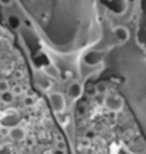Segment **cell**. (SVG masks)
<instances>
[{
    "mask_svg": "<svg viewBox=\"0 0 146 154\" xmlns=\"http://www.w3.org/2000/svg\"><path fill=\"white\" fill-rule=\"evenodd\" d=\"M49 102L51 105V109L56 114H61L65 111L66 107V102L63 94L61 93H51L49 94Z\"/></svg>",
    "mask_w": 146,
    "mask_h": 154,
    "instance_id": "cell-1",
    "label": "cell"
},
{
    "mask_svg": "<svg viewBox=\"0 0 146 154\" xmlns=\"http://www.w3.org/2000/svg\"><path fill=\"white\" fill-rule=\"evenodd\" d=\"M21 120V116L18 113V111L15 109H8L4 113V116L0 119V122L4 127H15Z\"/></svg>",
    "mask_w": 146,
    "mask_h": 154,
    "instance_id": "cell-2",
    "label": "cell"
},
{
    "mask_svg": "<svg viewBox=\"0 0 146 154\" xmlns=\"http://www.w3.org/2000/svg\"><path fill=\"white\" fill-rule=\"evenodd\" d=\"M104 105L111 112H120L123 107V98L119 95H108L104 98Z\"/></svg>",
    "mask_w": 146,
    "mask_h": 154,
    "instance_id": "cell-3",
    "label": "cell"
},
{
    "mask_svg": "<svg viewBox=\"0 0 146 154\" xmlns=\"http://www.w3.org/2000/svg\"><path fill=\"white\" fill-rule=\"evenodd\" d=\"M66 94H67V97L72 99V100L79 99L82 96V94H83V86L80 82L74 81V82H72L69 86Z\"/></svg>",
    "mask_w": 146,
    "mask_h": 154,
    "instance_id": "cell-4",
    "label": "cell"
},
{
    "mask_svg": "<svg viewBox=\"0 0 146 154\" xmlns=\"http://www.w3.org/2000/svg\"><path fill=\"white\" fill-rule=\"evenodd\" d=\"M113 34L115 35L116 40L120 44H126L128 42L130 39V32L129 30L123 26V25H118L113 29Z\"/></svg>",
    "mask_w": 146,
    "mask_h": 154,
    "instance_id": "cell-5",
    "label": "cell"
},
{
    "mask_svg": "<svg viewBox=\"0 0 146 154\" xmlns=\"http://www.w3.org/2000/svg\"><path fill=\"white\" fill-rule=\"evenodd\" d=\"M8 136L11 137V140L15 142H22L25 138V130L18 126L11 127L8 129Z\"/></svg>",
    "mask_w": 146,
    "mask_h": 154,
    "instance_id": "cell-6",
    "label": "cell"
},
{
    "mask_svg": "<svg viewBox=\"0 0 146 154\" xmlns=\"http://www.w3.org/2000/svg\"><path fill=\"white\" fill-rule=\"evenodd\" d=\"M95 55H96V51H95V50H92V51H90V53H88V54L85 56V63L88 64V65L92 66V65L98 64L99 62H102V60H103V57H104L103 51H99L96 57H95Z\"/></svg>",
    "mask_w": 146,
    "mask_h": 154,
    "instance_id": "cell-7",
    "label": "cell"
},
{
    "mask_svg": "<svg viewBox=\"0 0 146 154\" xmlns=\"http://www.w3.org/2000/svg\"><path fill=\"white\" fill-rule=\"evenodd\" d=\"M111 4H112L111 8H112L114 14L121 15L122 13H125L126 8H127L128 0H111Z\"/></svg>",
    "mask_w": 146,
    "mask_h": 154,
    "instance_id": "cell-8",
    "label": "cell"
},
{
    "mask_svg": "<svg viewBox=\"0 0 146 154\" xmlns=\"http://www.w3.org/2000/svg\"><path fill=\"white\" fill-rule=\"evenodd\" d=\"M7 23L13 30H18L22 25V20L16 14H11L7 17Z\"/></svg>",
    "mask_w": 146,
    "mask_h": 154,
    "instance_id": "cell-9",
    "label": "cell"
},
{
    "mask_svg": "<svg viewBox=\"0 0 146 154\" xmlns=\"http://www.w3.org/2000/svg\"><path fill=\"white\" fill-rule=\"evenodd\" d=\"M43 72L46 73V75L48 78L55 79V80H58L61 78V72L60 70L54 65H48L43 69Z\"/></svg>",
    "mask_w": 146,
    "mask_h": 154,
    "instance_id": "cell-10",
    "label": "cell"
},
{
    "mask_svg": "<svg viewBox=\"0 0 146 154\" xmlns=\"http://www.w3.org/2000/svg\"><path fill=\"white\" fill-rule=\"evenodd\" d=\"M14 96H15V95L8 90V91H6V93L1 94V96H0V100H1L4 104H11V103H13V100H14Z\"/></svg>",
    "mask_w": 146,
    "mask_h": 154,
    "instance_id": "cell-11",
    "label": "cell"
},
{
    "mask_svg": "<svg viewBox=\"0 0 146 154\" xmlns=\"http://www.w3.org/2000/svg\"><path fill=\"white\" fill-rule=\"evenodd\" d=\"M95 87H96V91H97V94H99V95H103V94H105V91L107 90V88H106V85H105L104 82L97 83Z\"/></svg>",
    "mask_w": 146,
    "mask_h": 154,
    "instance_id": "cell-12",
    "label": "cell"
},
{
    "mask_svg": "<svg viewBox=\"0 0 146 154\" xmlns=\"http://www.w3.org/2000/svg\"><path fill=\"white\" fill-rule=\"evenodd\" d=\"M9 90V83L7 80H0V94L6 93Z\"/></svg>",
    "mask_w": 146,
    "mask_h": 154,
    "instance_id": "cell-13",
    "label": "cell"
},
{
    "mask_svg": "<svg viewBox=\"0 0 146 154\" xmlns=\"http://www.w3.org/2000/svg\"><path fill=\"white\" fill-rule=\"evenodd\" d=\"M0 154H13V149L11 145H4L0 147Z\"/></svg>",
    "mask_w": 146,
    "mask_h": 154,
    "instance_id": "cell-14",
    "label": "cell"
},
{
    "mask_svg": "<svg viewBox=\"0 0 146 154\" xmlns=\"http://www.w3.org/2000/svg\"><path fill=\"white\" fill-rule=\"evenodd\" d=\"M23 102H24V105H26V106H31L34 103V100H33V98L31 96H26L25 98L23 99Z\"/></svg>",
    "mask_w": 146,
    "mask_h": 154,
    "instance_id": "cell-15",
    "label": "cell"
},
{
    "mask_svg": "<svg viewBox=\"0 0 146 154\" xmlns=\"http://www.w3.org/2000/svg\"><path fill=\"white\" fill-rule=\"evenodd\" d=\"M87 94H88L89 96H96V94H97V91H96V87L92 86V87H90L89 89H87Z\"/></svg>",
    "mask_w": 146,
    "mask_h": 154,
    "instance_id": "cell-16",
    "label": "cell"
},
{
    "mask_svg": "<svg viewBox=\"0 0 146 154\" xmlns=\"http://www.w3.org/2000/svg\"><path fill=\"white\" fill-rule=\"evenodd\" d=\"M22 93H23V89L20 86H16V87H14V89H13V94L14 95H20Z\"/></svg>",
    "mask_w": 146,
    "mask_h": 154,
    "instance_id": "cell-17",
    "label": "cell"
},
{
    "mask_svg": "<svg viewBox=\"0 0 146 154\" xmlns=\"http://www.w3.org/2000/svg\"><path fill=\"white\" fill-rule=\"evenodd\" d=\"M56 147L58 149H63V151H65V143L63 142V140H61V142H57V145H56Z\"/></svg>",
    "mask_w": 146,
    "mask_h": 154,
    "instance_id": "cell-18",
    "label": "cell"
},
{
    "mask_svg": "<svg viewBox=\"0 0 146 154\" xmlns=\"http://www.w3.org/2000/svg\"><path fill=\"white\" fill-rule=\"evenodd\" d=\"M0 4L2 6H11L13 4V0H0Z\"/></svg>",
    "mask_w": 146,
    "mask_h": 154,
    "instance_id": "cell-19",
    "label": "cell"
},
{
    "mask_svg": "<svg viewBox=\"0 0 146 154\" xmlns=\"http://www.w3.org/2000/svg\"><path fill=\"white\" fill-rule=\"evenodd\" d=\"M54 154H65V152L63 151V149H56L54 151Z\"/></svg>",
    "mask_w": 146,
    "mask_h": 154,
    "instance_id": "cell-20",
    "label": "cell"
},
{
    "mask_svg": "<svg viewBox=\"0 0 146 154\" xmlns=\"http://www.w3.org/2000/svg\"><path fill=\"white\" fill-rule=\"evenodd\" d=\"M42 154H54V151H51V149H45L42 152Z\"/></svg>",
    "mask_w": 146,
    "mask_h": 154,
    "instance_id": "cell-21",
    "label": "cell"
},
{
    "mask_svg": "<svg viewBox=\"0 0 146 154\" xmlns=\"http://www.w3.org/2000/svg\"><path fill=\"white\" fill-rule=\"evenodd\" d=\"M135 0H128V2H134Z\"/></svg>",
    "mask_w": 146,
    "mask_h": 154,
    "instance_id": "cell-22",
    "label": "cell"
}]
</instances>
